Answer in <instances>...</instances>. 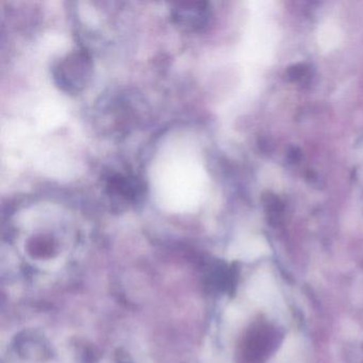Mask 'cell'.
<instances>
[{
    "label": "cell",
    "mask_w": 363,
    "mask_h": 363,
    "mask_svg": "<svg viewBox=\"0 0 363 363\" xmlns=\"http://www.w3.org/2000/svg\"><path fill=\"white\" fill-rule=\"evenodd\" d=\"M92 70V60L88 53L72 51L57 64L53 70V79L62 91L77 94L88 86Z\"/></svg>",
    "instance_id": "cell-1"
},
{
    "label": "cell",
    "mask_w": 363,
    "mask_h": 363,
    "mask_svg": "<svg viewBox=\"0 0 363 363\" xmlns=\"http://www.w3.org/2000/svg\"><path fill=\"white\" fill-rule=\"evenodd\" d=\"M176 26L186 31H199L208 24L209 8L207 3L188 1L178 3L171 11Z\"/></svg>",
    "instance_id": "cell-2"
},
{
    "label": "cell",
    "mask_w": 363,
    "mask_h": 363,
    "mask_svg": "<svg viewBox=\"0 0 363 363\" xmlns=\"http://www.w3.org/2000/svg\"><path fill=\"white\" fill-rule=\"evenodd\" d=\"M109 196L120 200H136L141 193L140 186L134 178L114 175L107 184Z\"/></svg>",
    "instance_id": "cell-3"
},
{
    "label": "cell",
    "mask_w": 363,
    "mask_h": 363,
    "mask_svg": "<svg viewBox=\"0 0 363 363\" xmlns=\"http://www.w3.org/2000/svg\"><path fill=\"white\" fill-rule=\"evenodd\" d=\"M341 42V31L339 27L331 23H325L319 27V44L323 51H331Z\"/></svg>",
    "instance_id": "cell-4"
}]
</instances>
